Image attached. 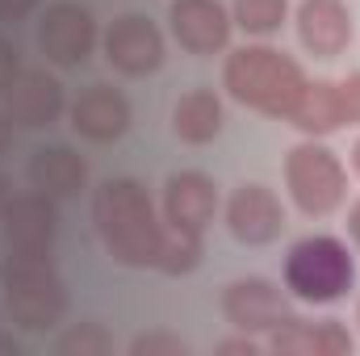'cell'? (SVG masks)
<instances>
[{"mask_svg": "<svg viewBox=\"0 0 360 356\" xmlns=\"http://www.w3.org/2000/svg\"><path fill=\"white\" fill-rule=\"evenodd\" d=\"M109 348H113V340H109V331H105L101 323H76V327L63 331L59 344H55L59 356H105Z\"/></svg>", "mask_w": 360, "mask_h": 356, "instance_id": "22", "label": "cell"}, {"mask_svg": "<svg viewBox=\"0 0 360 356\" xmlns=\"http://www.w3.org/2000/svg\"><path fill=\"white\" fill-rule=\"evenodd\" d=\"M13 143V122H8V113H0V151Z\"/></svg>", "mask_w": 360, "mask_h": 356, "instance_id": "29", "label": "cell"}, {"mask_svg": "<svg viewBox=\"0 0 360 356\" xmlns=\"http://www.w3.org/2000/svg\"><path fill=\"white\" fill-rule=\"evenodd\" d=\"M340 89V113H344V126H360V72H348L344 80H335Z\"/></svg>", "mask_w": 360, "mask_h": 356, "instance_id": "24", "label": "cell"}, {"mask_svg": "<svg viewBox=\"0 0 360 356\" xmlns=\"http://www.w3.org/2000/svg\"><path fill=\"white\" fill-rule=\"evenodd\" d=\"M4 243L8 256H51L55 252V231H59V214H55V197L46 193H21L4 205Z\"/></svg>", "mask_w": 360, "mask_h": 356, "instance_id": "9", "label": "cell"}, {"mask_svg": "<svg viewBox=\"0 0 360 356\" xmlns=\"http://www.w3.org/2000/svg\"><path fill=\"white\" fill-rule=\"evenodd\" d=\"M269 352L276 356H352V336L340 319H319V323H306V319H285L276 331H269Z\"/></svg>", "mask_w": 360, "mask_h": 356, "instance_id": "16", "label": "cell"}, {"mask_svg": "<svg viewBox=\"0 0 360 356\" xmlns=\"http://www.w3.org/2000/svg\"><path fill=\"white\" fill-rule=\"evenodd\" d=\"M285 122H293L310 139H323V134L340 130L344 113H340V89H335V80H306V89H302L297 105L289 109Z\"/></svg>", "mask_w": 360, "mask_h": 356, "instance_id": "19", "label": "cell"}, {"mask_svg": "<svg viewBox=\"0 0 360 356\" xmlns=\"http://www.w3.org/2000/svg\"><path fill=\"white\" fill-rule=\"evenodd\" d=\"M0 356H17V340H8V336H0Z\"/></svg>", "mask_w": 360, "mask_h": 356, "instance_id": "31", "label": "cell"}, {"mask_svg": "<svg viewBox=\"0 0 360 356\" xmlns=\"http://www.w3.org/2000/svg\"><path fill=\"white\" fill-rule=\"evenodd\" d=\"M34 4L38 0H0V21H21L34 13Z\"/></svg>", "mask_w": 360, "mask_h": 356, "instance_id": "27", "label": "cell"}, {"mask_svg": "<svg viewBox=\"0 0 360 356\" xmlns=\"http://www.w3.org/2000/svg\"><path fill=\"white\" fill-rule=\"evenodd\" d=\"M168 21H172V38L188 55H218V51H226L231 30H235L231 13L218 0H172Z\"/></svg>", "mask_w": 360, "mask_h": 356, "instance_id": "12", "label": "cell"}, {"mask_svg": "<svg viewBox=\"0 0 360 356\" xmlns=\"http://www.w3.org/2000/svg\"><path fill=\"white\" fill-rule=\"evenodd\" d=\"M105 59L122 76H151L164 68V34L143 13H122L105 30Z\"/></svg>", "mask_w": 360, "mask_h": 356, "instance_id": "7", "label": "cell"}, {"mask_svg": "<svg viewBox=\"0 0 360 356\" xmlns=\"http://www.w3.org/2000/svg\"><path fill=\"white\" fill-rule=\"evenodd\" d=\"M134 122V109L113 84H89L72 101V130L89 143H117Z\"/></svg>", "mask_w": 360, "mask_h": 356, "instance_id": "14", "label": "cell"}, {"mask_svg": "<svg viewBox=\"0 0 360 356\" xmlns=\"http://www.w3.org/2000/svg\"><path fill=\"white\" fill-rule=\"evenodd\" d=\"M92 222L109 260H117L122 268H160L168 222L160 218L151 193L134 177H109L96 184Z\"/></svg>", "mask_w": 360, "mask_h": 356, "instance_id": "1", "label": "cell"}, {"mask_svg": "<svg viewBox=\"0 0 360 356\" xmlns=\"http://www.w3.org/2000/svg\"><path fill=\"white\" fill-rule=\"evenodd\" d=\"M13 201V189H8V180L0 177V214H4V205Z\"/></svg>", "mask_w": 360, "mask_h": 356, "instance_id": "30", "label": "cell"}, {"mask_svg": "<svg viewBox=\"0 0 360 356\" xmlns=\"http://www.w3.org/2000/svg\"><path fill=\"white\" fill-rule=\"evenodd\" d=\"M21 76V59H17V46L0 34V92L13 89V80Z\"/></svg>", "mask_w": 360, "mask_h": 356, "instance_id": "25", "label": "cell"}, {"mask_svg": "<svg viewBox=\"0 0 360 356\" xmlns=\"http://www.w3.org/2000/svg\"><path fill=\"white\" fill-rule=\"evenodd\" d=\"M218 214V184L205 172H172L164 180V222L201 235Z\"/></svg>", "mask_w": 360, "mask_h": 356, "instance_id": "15", "label": "cell"}, {"mask_svg": "<svg viewBox=\"0 0 360 356\" xmlns=\"http://www.w3.org/2000/svg\"><path fill=\"white\" fill-rule=\"evenodd\" d=\"M222 314L231 327L248 336H269L289 319V298L281 285H272L264 276H239L222 289Z\"/></svg>", "mask_w": 360, "mask_h": 356, "instance_id": "8", "label": "cell"}, {"mask_svg": "<svg viewBox=\"0 0 360 356\" xmlns=\"http://www.w3.org/2000/svg\"><path fill=\"white\" fill-rule=\"evenodd\" d=\"M348 235H352V243H356V252H360V197L352 201V210H348Z\"/></svg>", "mask_w": 360, "mask_h": 356, "instance_id": "28", "label": "cell"}, {"mask_svg": "<svg viewBox=\"0 0 360 356\" xmlns=\"http://www.w3.org/2000/svg\"><path fill=\"white\" fill-rule=\"evenodd\" d=\"M352 168H356V177H360V139L352 143Z\"/></svg>", "mask_w": 360, "mask_h": 356, "instance_id": "32", "label": "cell"}, {"mask_svg": "<svg viewBox=\"0 0 360 356\" xmlns=\"http://www.w3.org/2000/svg\"><path fill=\"white\" fill-rule=\"evenodd\" d=\"M226 231L248 243V248H264L285 231V205L260 180H243L231 201H226Z\"/></svg>", "mask_w": 360, "mask_h": 356, "instance_id": "10", "label": "cell"}, {"mask_svg": "<svg viewBox=\"0 0 360 356\" xmlns=\"http://www.w3.org/2000/svg\"><path fill=\"white\" fill-rule=\"evenodd\" d=\"M63 105H68L63 84L51 72H42V68H21V76L13 80V89L4 92V113L21 130L55 126L59 113H63Z\"/></svg>", "mask_w": 360, "mask_h": 356, "instance_id": "11", "label": "cell"}, {"mask_svg": "<svg viewBox=\"0 0 360 356\" xmlns=\"http://www.w3.org/2000/svg\"><path fill=\"white\" fill-rule=\"evenodd\" d=\"M356 281V265L344 239L335 235H306L285 256V289L302 302L327 306L340 302Z\"/></svg>", "mask_w": 360, "mask_h": 356, "instance_id": "3", "label": "cell"}, {"mask_svg": "<svg viewBox=\"0 0 360 356\" xmlns=\"http://www.w3.org/2000/svg\"><path fill=\"white\" fill-rule=\"evenodd\" d=\"M260 348H264V344H260V340H252L248 331H243V336H235V340H222V344H214V352H222V356H231V352H239V356H256Z\"/></svg>", "mask_w": 360, "mask_h": 356, "instance_id": "26", "label": "cell"}, {"mask_svg": "<svg viewBox=\"0 0 360 356\" xmlns=\"http://www.w3.org/2000/svg\"><path fill=\"white\" fill-rule=\"evenodd\" d=\"M285 184H289L293 205L306 218H327L348 197V168L327 143L306 139L285 155Z\"/></svg>", "mask_w": 360, "mask_h": 356, "instance_id": "5", "label": "cell"}, {"mask_svg": "<svg viewBox=\"0 0 360 356\" xmlns=\"http://www.w3.org/2000/svg\"><path fill=\"white\" fill-rule=\"evenodd\" d=\"M197 265H201V235L180 231V227H168L164 252H160V272L180 276V272H193Z\"/></svg>", "mask_w": 360, "mask_h": 356, "instance_id": "21", "label": "cell"}, {"mask_svg": "<svg viewBox=\"0 0 360 356\" xmlns=\"http://www.w3.org/2000/svg\"><path fill=\"white\" fill-rule=\"evenodd\" d=\"M222 89L256 113L289 117V109L306 89V72L293 55L276 46H239L222 63Z\"/></svg>", "mask_w": 360, "mask_h": 356, "instance_id": "2", "label": "cell"}, {"mask_svg": "<svg viewBox=\"0 0 360 356\" xmlns=\"http://www.w3.org/2000/svg\"><path fill=\"white\" fill-rule=\"evenodd\" d=\"M285 17H289V0H235V8H231V21L256 38L276 34L285 25Z\"/></svg>", "mask_w": 360, "mask_h": 356, "instance_id": "20", "label": "cell"}, {"mask_svg": "<svg viewBox=\"0 0 360 356\" xmlns=\"http://www.w3.org/2000/svg\"><path fill=\"white\" fill-rule=\"evenodd\" d=\"M38 46L55 68H80L96 46V17L80 0H55L38 21Z\"/></svg>", "mask_w": 360, "mask_h": 356, "instance_id": "6", "label": "cell"}, {"mask_svg": "<svg viewBox=\"0 0 360 356\" xmlns=\"http://www.w3.org/2000/svg\"><path fill=\"white\" fill-rule=\"evenodd\" d=\"M356 323H360V302H356Z\"/></svg>", "mask_w": 360, "mask_h": 356, "instance_id": "33", "label": "cell"}, {"mask_svg": "<svg viewBox=\"0 0 360 356\" xmlns=\"http://www.w3.org/2000/svg\"><path fill=\"white\" fill-rule=\"evenodd\" d=\"M352 8L344 0H302L297 4V42L314 59H340L352 46Z\"/></svg>", "mask_w": 360, "mask_h": 356, "instance_id": "13", "label": "cell"}, {"mask_svg": "<svg viewBox=\"0 0 360 356\" xmlns=\"http://www.w3.org/2000/svg\"><path fill=\"white\" fill-rule=\"evenodd\" d=\"M222 122H226V113H222V101L214 89H188L172 105V130L180 143L205 147L222 134Z\"/></svg>", "mask_w": 360, "mask_h": 356, "instance_id": "18", "label": "cell"}, {"mask_svg": "<svg viewBox=\"0 0 360 356\" xmlns=\"http://www.w3.org/2000/svg\"><path fill=\"white\" fill-rule=\"evenodd\" d=\"M25 177L38 193L63 201V197H76L84 184H89V164L76 147L68 143H46V147H34L30 164H25Z\"/></svg>", "mask_w": 360, "mask_h": 356, "instance_id": "17", "label": "cell"}, {"mask_svg": "<svg viewBox=\"0 0 360 356\" xmlns=\"http://www.w3.org/2000/svg\"><path fill=\"white\" fill-rule=\"evenodd\" d=\"M4 306L25 331H46L68 314V285L51 256H8L4 265Z\"/></svg>", "mask_w": 360, "mask_h": 356, "instance_id": "4", "label": "cell"}, {"mask_svg": "<svg viewBox=\"0 0 360 356\" xmlns=\"http://www.w3.org/2000/svg\"><path fill=\"white\" fill-rule=\"evenodd\" d=\"M130 356H188V344L172 331H143L130 340Z\"/></svg>", "mask_w": 360, "mask_h": 356, "instance_id": "23", "label": "cell"}]
</instances>
